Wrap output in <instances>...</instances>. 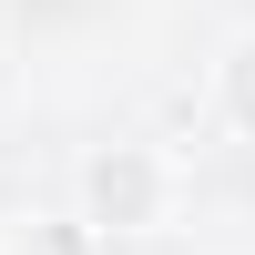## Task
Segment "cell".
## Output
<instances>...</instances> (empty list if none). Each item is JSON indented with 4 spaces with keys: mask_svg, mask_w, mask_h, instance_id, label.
I'll return each mask as SVG.
<instances>
[{
    "mask_svg": "<svg viewBox=\"0 0 255 255\" xmlns=\"http://www.w3.org/2000/svg\"><path fill=\"white\" fill-rule=\"evenodd\" d=\"M215 123H225L235 143H255V31H235V41L215 51Z\"/></svg>",
    "mask_w": 255,
    "mask_h": 255,
    "instance_id": "obj_2",
    "label": "cell"
},
{
    "mask_svg": "<svg viewBox=\"0 0 255 255\" xmlns=\"http://www.w3.org/2000/svg\"><path fill=\"white\" fill-rule=\"evenodd\" d=\"M184 215V153L153 133H113V143H82L72 163V225L92 245H143V235H174Z\"/></svg>",
    "mask_w": 255,
    "mask_h": 255,
    "instance_id": "obj_1",
    "label": "cell"
}]
</instances>
